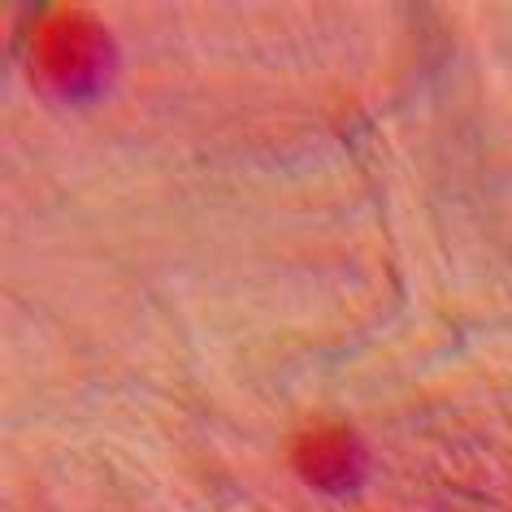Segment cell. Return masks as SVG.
Listing matches in <instances>:
<instances>
[{"mask_svg": "<svg viewBox=\"0 0 512 512\" xmlns=\"http://www.w3.org/2000/svg\"><path fill=\"white\" fill-rule=\"evenodd\" d=\"M31 66H35V79H40L48 92L87 96L105 83V74L113 66V44L92 14L61 9V14H53L35 31Z\"/></svg>", "mask_w": 512, "mask_h": 512, "instance_id": "obj_1", "label": "cell"}, {"mask_svg": "<svg viewBox=\"0 0 512 512\" xmlns=\"http://www.w3.org/2000/svg\"><path fill=\"white\" fill-rule=\"evenodd\" d=\"M296 469L317 486H348L356 482V469H361V447L343 426H322L309 430L296 443Z\"/></svg>", "mask_w": 512, "mask_h": 512, "instance_id": "obj_2", "label": "cell"}]
</instances>
